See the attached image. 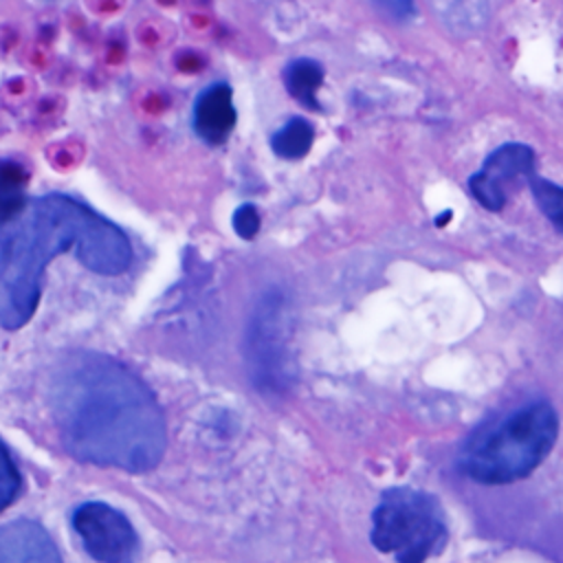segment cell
Listing matches in <instances>:
<instances>
[{
  "label": "cell",
  "mask_w": 563,
  "mask_h": 563,
  "mask_svg": "<svg viewBox=\"0 0 563 563\" xmlns=\"http://www.w3.org/2000/svg\"><path fill=\"white\" fill-rule=\"evenodd\" d=\"M66 251H75L86 268L106 277L121 275L132 264V244L121 227L75 196H37L0 235V328L20 330L31 321L44 271Z\"/></svg>",
  "instance_id": "obj_2"
},
{
  "label": "cell",
  "mask_w": 563,
  "mask_h": 563,
  "mask_svg": "<svg viewBox=\"0 0 563 563\" xmlns=\"http://www.w3.org/2000/svg\"><path fill=\"white\" fill-rule=\"evenodd\" d=\"M20 490V473L18 466L7 449V444L0 440V510L13 504Z\"/></svg>",
  "instance_id": "obj_14"
},
{
  "label": "cell",
  "mask_w": 563,
  "mask_h": 563,
  "mask_svg": "<svg viewBox=\"0 0 563 563\" xmlns=\"http://www.w3.org/2000/svg\"><path fill=\"white\" fill-rule=\"evenodd\" d=\"M534 176V152L523 143H506L484 161L468 180L473 198L488 211H501L517 187Z\"/></svg>",
  "instance_id": "obj_7"
},
{
  "label": "cell",
  "mask_w": 563,
  "mask_h": 563,
  "mask_svg": "<svg viewBox=\"0 0 563 563\" xmlns=\"http://www.w3.org/2000/svg\"><path fill=\"white\" fill-rule=\"evenodd\" d=\"M0 563H64V559L40 521L20 517L0 528Z\"/></svg>",
  "instance_id": "obj_8"
},
{
  "label": "cell",
  "mask_w": 563,
  "mask_h": 563,
  "mask_svg": "<svg viewBox=\"0 0 563 563\" xmlns=\"http://www.w3.org/2000/svg\"><path fill=\"white\" fill-rule=\"evenodd\" d=\"M528 185L532 189L534 202L541 209V213L552 222V227L559 233H563V187L556 183H550L537 174L530 178Z\"/></svg>",
  "instance_id": "obj_13"
},
{
  "label": "cell",
  "mask_w": 563,
  "mask_h": 563,
  "mask_svg": "<svg viewBox=\"0 0 563 563\" xmlns=\"http://www.w3.org/2000/svg\"><path fill=\"white\" fill-rule=\"evenodd\" d=\"M48 402L64 449L79 462L145 473L165 453L167 424L158 398L110 354H64L51 376Z\"/></svg>",
  "instance_id": "obj_1"
},
{
  "label": "cell",
  "mask_w": 563,
  "mask_h": 563,
  "mask_svg": "<svg viewBox=\"0 0 563 563\" xmlns=\"http://www.w3.org/2000/svg\"><path fill=\"white\" fill-rule=\"evenodd\" d=\"M559 418L550 402H528L479 424L462 444L460 471L479 484H510L530 475L552 451Z\"/></svg>",
  "instance_id": "obj_3"
},
{
  "label": "cell",
  "mask_w": 563,
  "mask_h": 563,
  "mask_svg": "<svg viewBox=\"0 0 563 563\" xmlns=\"http://www.w3.org/2000/svg\"><path fill=\"white\" fill-rule=\"evenodd\" d=\"M284 81L288 92L301 101L306 108L319 110V101H317V92L321 88L323 81V68L308 57L295 59L288 64L286 73H284Z\"/></svg>",
  "instance_id": "obj_11"
},
{
  "label": "cell",
  "mask_w": 563,
  "mask_h": 563,
  "mask_svg": "<svg viewBox=\"0 0 563 563\" xmlns=\"http://www.w3.org/2000/svg\"><path fill=\"white\" fill-rule=\"evenodd\" d=\"M290 334L288 297L279 288H268L253 303L244 330V361L257 389L279 394L292 385L295 356Z\"/></svg>",
  "instance_id": "obj_5"
},
{
  "label": "cell",
  "mask_w": 563,
  "mask_h": 563,
  "mask_svg": "<svg viewBox=\"0 0 563 563\" xmlns=\"http://www.w3.org/2000/svg\"><path fill=\"white\" fill-rule=\"evenodd\" d=\"M312 141H314L312 125L306 119L295 117L273 134L271 147L282 158H301L310 152Z\"/></svg>",
  "instance_id": "obj_12"
},
{
  "label": "cell",
  "mask_w": 563,
  "mask_h": 563,
  "mask_svg": "<svg viewBox=\"0 0 563 563\" xmlns=\"http://www.w3.org/2000/svg\"><path fill=\"white\" fill-rule=\"evenodd\" d=\"M233 229L240 238L251 240L260 231V213L253 205H242L233 213Z\"/></svg>",
  "instance_id": "obj_15"
},
{
  "label": "cell",
  "mask_w": 563,
  "mask_h": 563,
  "mask_svg": "<svg viewBox=\"0 0 563 563\" xmlns=\"http://www.w3.org/2000/svg\"><path fill=\"white\" fill-rule=\"evenodd\" d=\"M372 543L396 563H427L449 541L440 501L416 488L385 490L372 512Z\"/></svg>",
  "instance_id": "obj_4"
},
{
  "label": "cell",
  "mask_w": 563,
  "mask_h": 563,
  "mask_svg": "<svg viewBox=\"0 0 563 563\" xmlns=\"http://www.w3.org/2000/svg\"><path fill=\"white\" fill-rule=\"evenodd\" d=\"M194 132L209 145H220L235 128L238 112L233 106V92L227 84L207 86L194 103Z\"/></svg>",
  "instance_id": "obj_9"
},
{
  "label": "cell",
  "mask_w": 563,
  "mask_h": 563,
  "mask_svg": "<svg viewBox=\"0 0 563 563\" xmlns=\"http://www.w3.org/2000/svg\"><path fill=\"white\" fill-rule=\"evenodd\" d=\"M84 550L97 563H134L139 556V534L130 519L110 504L86 501L70 515Z\"/></svg>",
  "instance_id": "obj_6"
},
{
  "label": "cell",
  "mask_w": 563,
  "mask_h": 563,
  "mask_svg": "<svg viewBox=\"0 0 563 563\" xmlns=\"http://www.w3.org/2000/svg\"><path fill=\"white\" fill-rule=\"evenodd\" d=\"M29 172L13 158H0V227L15 222L26 209Z\"/></svg>",
  "instance_id": "obj_10"
}]
</instances>
